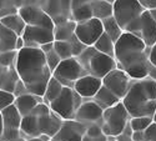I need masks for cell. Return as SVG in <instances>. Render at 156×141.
<instances>
[{"instance_id":"obj_1","label":"cell","mask_w":156,"mask_h":141,"mask_svg":"<svg viewBox=\"0 0 156 141\" xmlns=\"http://www.w3.org/2000/svg\"><path fill=\"white\" fill-rule=\"evenodd\" d=\"M15 68L19 79L27 86L28 91L43 97L46 85L53 76L43 50L28 46L18 50Z\"/></svg>"},{"instance_id":"obj_2","label":"cell","mask_w":156,"mask_h":141,"mask_svg":"<svg viewBox=\"0 0 156 141\" xmlns=\"http://www.w3.org/2000/svg\"><path fill=\"white\" fill-rule=\"evenodd\" d=\"M149 55L150 48L133 33L124 31L115 43V59L118 68L122 69L134 80L149 76Z\"/></svg>"},{"instance_id":"obj_3","label":"cell","mask_w":156,"mask_h":141,"mask_svg":"<svg viewBox=\"0 0 156 141\" xmlns=\"http://www.w3.org/2000/svg\"><path fill=\"white\" fill-rule=\"evenodd\" d=\"M121 101L131 118H152L156 110V80L150 76L133 80L126 95Z\"/></svg>"},{"instance_id":"obj_4","label":"cell","mask_w":156,"mask_h":141,"mask_svg":"<svg viewBox=\"0 0 156 141\" xmlns=\"http://www.w3.org/2000/svg\"><path fill=\"white\" fill-rule=\"evenodd\" d=\"M62 119L50 109L45 102H40L30 114L23 116L20 131L25 139L48 135L53 139L59 131Z\"/></svg>"},{"instance_id":"obj_5","label":"cell","mask_w":156,"mask_h":141,"mask_svg":"<svg viewBox=\"0 0 156 141\" xmlns=\"http://www.w3.org/2000/svg\"><path fill=\"white\" fill-rule=\"evenodd\" d=\"M79 61L87 71V74L102 79L111 70L118 68L115 58H111L104 53L98 51L94 46H87L83 53L77 56Z\"/></svg>"},{"instance_id":"obj_6","label":"cell","mask_w":156,"mask_h":141,"mask_svg":"<svg viewBox=\"0 0 156 141\" xmlns=\"http://www.w3.org/2000/svg\"><path fill=\"white\" fill-rule=\"evenodd\" d=\"M130 114L124 106L122 101H119L111 108L104 110L101 119V129L106 136H118L120 135L130 121Z\"/></svg>"},{"instance_id":"obj_7","label":"cell","mask_w":156,"mask_h":141,"mask_svg":"<svg viewBox=\"0 0 156 141\" xmlns=\"http://www.w3.org/2000/svg\"><path fill=\"white\" fill-rule=\"evenodd\" d=\"M84 99L77 94L74 87L64 86L60 95L49 104L50 109L62 120H73L77 109L83 104Z\"/></svg>"},{"instance_id":"obj_8","label":"cell","mask_w":156,"mask_h":141,"mask_svg":"<svg viewBox=\"0 0 156 141\" xmlns=\"http://www.w3.org/2000/svg\"><path fill=\"white\" fill-rule=\"evenodd\" d=\"M144 10L146 9L142 8L139 0H115L112 4V16L125 31L144 12Z\"/></svg>"},{"instance_id":"obj_9","label":"cell","mask_w":156,"mask_h":141,"mask_svg":"<svg viewBox=\"0 0 156 141\" xmlns=\"http://www.w3.org/2000/svg\"><path fill=\"white\" fill-rule=\"evenodd\" d=\"M87 71L83 66L79 59L73 56L69 59H64L53 71V76L56 78L64 86L73 87L76 80H79L81 76L86 75Z\"/></svg>"},{"instance_id":"obj_10","label":"cell","mask_w":156,"mask_h":141,"mask_svg":"<svg viewBox=\"0 0 156 141\" xmlns=\"http://www.w3.org/2000/svg\"><path fill=\"white\" fill-rule=\"evenodd\" d=\"M125 31L137 35L149 48L156 44V19L150 10H144V12Z\"/></svg>"},{"instance_id":"obj_11","label":"cell","mask_w":156,"mask_h":141,"mask_svg":"<svg viewBox=\"0 0 156 141\" xmlns=\"http://www.w3.org/2000/svg\"><path fill=\"white\" fill-rule=\"evenodd\" d=\"M18 51L0 54V89L8 91H14V87L19 80V76L15 68Z\"/></svg>"},{"instance_id":"obj_12","label":"cell","mask_w":156,"mask_h":141,"mask_svg":"<svg viewBox=\"0 0 156 141\" xmlns=\"http://www.w3.org/2000/svg\"><path fill=\"white\" fill-rule=\"evenodd\" d=\"M134 79L130 76L120 68H115L111 70L109 74H106L102 78V85L106 86L109 90H111L120 100L126 95L130 85H131Z\"/></svg>"},{"instance_id":"obj_13","label":"cell","mask_w":156,"mask_h":141,"mask_svg":"<svg viewBox=\"0 0 156 141\" xmlns=\"http://www.w3.org/2000/svg\"><path fill=\"white\" fill-rule=\"evenodd\" d=\"M102 33H104V26L100 19L91 18L86 21L76 23L75 35L86 46H93Z\"/></svg>"},{"instance_id":"obj_14","label":"cell","mask_w":156,"mask_h":141,"mask_svg":"<svg viewBox=\"0 0 156 141\" xmlns=\"http://www.w3.org/2000/svg\"><path fill=\"white\" fill-rule=\"evenodd\" d=\"M19 14L27 23V25H35V26H43L48 29H53L55 24L41 6L35 5H23L19 8Z\"/></svg>"},{"instance_id":"obj_15","label":"cell","mask_w":156,"mask_h":141,"mask_svg":"<svg viewBox=\"0 0 156 141\" xmlns=\"http://www.w3.org/2000/svg\"><path fill=\"white\" fill-rule=\"evenodd\" d=\"M21 37L25 41V46L28 48H40L44 44L54 41V30L35 25H27L21 34Z\"/></svg>"},{"instance_id":"obj_16","label":"cell","mask_w":156,"mask_h":141,"mask_svg":"<svg viewBox=\"0 0 156 141\" xmlns=\"http://www.w3.org/2000/svg\"><path fill=\"white\" fill-rule=\"evenodd\" d=\"M86 132V125L73 120H62L59 131L54 135V140L56 141H83L84 135Z\"/></svg>"},{"instance_id":"obj_17","label":"cell","mask_w":156,"mask_h":141,"mask_svg":"<svg viewBox=\"0 0 156 141\" xmlns=\"http://www.w3.org/2000/svg\"><path fill=\"white\" fill-rule=\"evenodd\" d=\"M43 9L53 19L54 24H60L71 19V0H46Z\"/></svg>"},{"instance_id":"obj_18","label":"cell","mask_w":156,"mask_h":141,"mask_svg":"<svg viewBox=\"0 0 156 141\" xmlns=\"http://www.w3.org/2000/svg\"><path fill=\"white\" fill-rule=\"evenodd\" d=\"M102 114H104V109L100 108L93 99H84L83 104L76 111L75 120L85 125L101 122Z\"/></svg>"},{"instance_id":"obj_19","label":"cell","mask_w":156,"mask_h":141,"mask_svg":"<svg viewBox=\"0 0 156 141\" xmlns=\"http://www.w3.org/2000/svg\"><path fill=\"white\" fill-rule=\"evenodd\" d=\"M102 86V79L86 74L74 84V90L83 99H93Z\"/></svg>"},{"instance_id":"obj_20","label":"cell","mask_w":156,"mask_h":141,"mask_svg":"<svg viewBox=\"0 0 156 141\" xmlns=\"http://www.w3.org/2000/svg\"><path fill=\"white\" fill-rule=\"evenodd\" d=\"M94 0H71V19L75 23L86 21L93 16L91 3Z\"/></svg>"},{"instance_id":"obj_21","label":"cell","mask_w":156,"mask_h":141,"mask_svg":"<svg viewBox=\"0 0 156 141\" xmlns=\"http://www.w3.org/2000/svg\"><path fill=\"white\" fill-rule=\"evenodd\" d=\"M40 102H44L41 96H37V95L31 94V93H27V94H23L20 96H16L15 101H14V105L16 106L19 112L21 114V116H25V115L30 114Z\"/></svg>"},{"instance_id":"obj_22","label":"cell","mask_w":156,"mask_h":141,"mask_svg":"<svg viewBox=\"0 0 156 141\" xmlns=\"http://www.w3.org/2000/svg\"><path fill=\"white\" fill-rule=\"evenodd\" d=\"M18 36L19 35H16L14 31H11L4 24L0 23V54L14 51Z\"/></svg>"},{"instance_id":"obj_23","label":"cell","mask_w":156,"mask_h":141,"mask_svg":"<svg viewBox=\"0 0 156 141\" xmlns=\"http://www.w3.org/2000/svg\"><path fill=\"white\" fill-rule=\"evenodd\" d=\"M93 100L104 110L108 109V108H111L115 104H118L119 101H121L111 90H109V89L104 85L100 87V90L96 93V95L93 97Z\"/></svg>"},{"instance_id":"obj_24","label":"cell","mask_w":156,"mask_h":141,"mask_svg":"<svg viewBox=\"0 0 156 141\" xmlns=\"http://www.w3.org/2000/svg\"><path fill=\"white\" fill-rule=\"evenodd\" d=\"M75 28H76V23L74 20H68V21L56 24L54 26V39L60 41L71 39L75 35Z\"/></svg>"},{"instance_id":"obj_25","label":"cell","mask_w":156,"mask_h":141,"mask_svg":"<svg viewBox=\"0 0 156 141\" xmlns=\"http://www.w3.org/2000/svg\"><path fill=\"white\" fill-rule=\"evenodd\" d=\"M0 23L4 24L8 29H10L11 31H14L19 36L23 34L25 26H27V23L24 21V19L19 14V11L15 12V14H11V15L2 18V19H0Z\"/></svg>"},{"instance_id":"obj_26","label":"cell","mask_w":156,"mask_h":141,"mask_svg":"<svg viewBox=\"0 0 156 141\" xmlns=\"http://www.w3.org/2000/svg\"><path fill=\"white\" fill-rule=\"evenodd\" d=\"M62 89H64V85L56 79L54 78V76H51L48 85H46V89H45V93L43 95V101L45 102V104H50L53 100H55L60 93L62 91Z\"/></svg>"},{"instance_id":"obj_27","label":"cell","mask_w":156,"mask_h":141,"mask_svg":"<svg viewBox=\"0 0 156 141\" xmlns=\"http://www.w3.org/2000/svg\"><path fill=\"white\" fill-rule=\"evenodd\" d=\"M93 16L100 20H104L112 15V4L106 0H94L91 3Z\"/></svg>"},{"instance_id":"obj_28","label":"cell","mask_w":156,"mask_h":141,"mask_svg":"<svg viewBox=\"0 0 156 141\" xmlns=\"http://www.w3.org/2000/svg\"><path fill=\"white\" fill-rule=\"evenodd\" d=\"M93 46L98 51H100V53H104L111 58H115V41L106 33H102L101 36L95 41V44Z\"/></svg>"},{"instance_id":"obj_29","label":"cell","mask_w":156,"mask_h":141,"mask_svg":"<svg viewBox=\"0 0 156 141\" xmlns=\"http://www.w3.org/2000/svg\"><path fill=\"white\" fill-rule=\"evenodd\" d=\"M101 21H102V26H104V33H106L111 39L116 43L119 40V37L122 35V33H124L122 28L120 26L119 23L116 21V19L112 15L106 18V19H104V20H101Z\"/></svg>"},{"instance_id":"obj_30","label":"cell","mask_w":156,"mask_h":141,"mask_svg":"<svg viewBox=\"0 0 156 141\" xmlns=\"http://www.w3.org/2000/svg\"><path fill=\"white\" fill-rule=\"evenodd\" d=\"M40 49L43 50V53L45 54L46 62H48V65H49L50 70H51V71H54V70L56 69V66L60 64V61H61V58L58 55L56 50H55V48H54V41L41 45Z\"/></svg>"},{"instance_id":"obj_31","label":"cell","mask_w":156,"mask_h":141,"mask_svg":"<svg viewBox=\"0 0 156 141\" xmlns=\"http://www.w3.org/2000/svg\"><path fill=\"white\" fill-rule=\"evenodd\" d=\"M83 141H108V136L104 134L100 122L89 124L86 125V132Z\"/></svg>"},{"instance_id":"obj_32","label":"cell","mask_w":156,"mask_h":141,"mask_svg":"<svg viewBox=\"0 0 156 141\" xmlns=\"http://www.w3.org/2000/svg\"><path fill=\"white\" fill-rule=\"evenodd\" d=\"M54 48H55V50H56L58 55L61 58V60L69 59V58H73V56H74L73 48H71V44H70L69 40H64V41L55 40V41H54Z\"/></svg>"},{"instance_id":"obj_33","label":"cell","mask_w":156,"mask_h":141,"mask_svg":"<svg viewBox=\"0 0 156 141\" xmlns=\"http://www.w3.org/2000/svg\"><path fill=\"white\" fill-rule=\"evenodd\" d=\"M151 122H152L151 116H135V118H130L129 121L133 131H144Z\"/></svg>"},{"instance_id":"obj_34","label":"cell","mask_w":156,"mask_h":141,"mask_svg":"<svg viewBox=\"0 0 156 141\" xmlns=\"http://www.w3.org/2000/svg\"><path fill=\"white\" fill-rule=\"evenodd\" d=\"M19 11V8L12 3V0H0V19L15 14Z\"/></svg>"},{"instance_id":"obj_35","label":"cell","mask_w":156,"mask_h":141,"mask_svg":"<svg viewBox=\"0 0 156 141\" xmlns=\"http://www.w3.org/2000/svg\"><path fill=\"white\" fill-rule=\"evenodd\" d=\"M14 101H15L14 93L0 89V111L4 110L8 106H10V105H12L14 104Z\"/></svg>"},{"instance_id":"obj_36","label":"cell","mask_w":156,"mask_h":141,"mask_svg":"<svg viewBox=\"0 0 156 141\" xmlns=\"http://www.w3.org/2000/svg\"><path fill=\"white\" fill-rule=\"evenodd\" d=\"M69 41H70V44H71V48H73V53H74V56L75 58H77L79 56L83 51L87 48L84 43H81L79 39H77V36L76 35H74L71 39H69Z\"/></svg>"},{"instance_id":"obj_37","label":"cell","mask_w":156,"mask_h":141,"mask_svg":"<svg viewBox=\"0 0 156 141\" xmlns=\"http://www.w3.org/2000/svg\"><path fill=\"white\" fill-rule=\"evenodd\" d=\"M150 70H149V76L156 80V44L150 48Z\"/></svg>"},{"instance_id":"obj_38","label":"cell","mask_w":156,"mask_h":141,"mask_svg":"<svg viewBox=\"0 0 156 141\" xmlns=\"http://www.w3.org/2000/svg\"><path fill=\"white\" fill-rule=\"evenodd\" d=\"M145 141H156V122H151L144 130Z\"/></svg>"},{"instance_id":"obj_39","label":"cell","mask_w":156,"mask_h":141,"mask_svg":"<svg viewBox=\"0 0 156 141\" xmlns=\"http://www.w3.org/2000/svg\"><path fill=\"white\" fill-rule=\"evenodd\" d=\"M118 141H133V129L130 127V124H127V126L125 127V130L116 136Z\"/></svg>"},{"instance_id":"obj_40","label":"cell","mask_w":156,"mask_h":141,"mask_svg":"<svg viewBox=\"0 0 156 141\" xmlns=\"http://www.w3.org/2000/svg\"><path fill=\"white\" fill-rule=\"evenodd\" d=\"M14 95H15V97L16 96H20V95H23V94H27V93H29L28 91V89H27V86L24 85V83L19 79L18 80V83H16V85H15V87H14Z\"/></svg>"},{"instance_id":"obj_41","label":"cell","mask_w":156,"mask_h":141,"mask_svg":"<svg viewBox=\"0 0 156 141\" xmlns=\"http://www.w3.org/2000/svg\"><path fill=\"white\" fill-rule=\"evenodd\" d=\"M139 3L142 5V8L146 9V10L156 9V0H139Z\"/></svg>"},{"instance_id":"obj_42","label":"cell","mask_w":156,"mask_h":141,"mask_svg":"<svg viewBox=\"0 0 156 141\" xmlns=\"http://www.w3.org/2000/svg\"><path fill=\"white\" fill-rule=\"evenodd\" d=\"M46 0H23V5H35V6H44ZM21 5V6H23Z\"/></svg>"},{"instance_id":"obj_43","label":"cell","mask_w":156,"mask_h":141,"mask_svg":"<svg viewBox=\"0 0 156 141\" xmlns=\"http://www.w3.org/2000/svg\"><path fill=\"white\" fill-rule=\"evenodd\" d=\"M133 141H145L144 131H133Z\"/></svg>"},{"instance_id":"obj_44","label":"cell","mask_w":156,"mask_h":141,"mask_svg":"<svg viewBox=\"0 0 156 141\" xmlns=\"http://www.w3.org/2000/svg\"><path fill=\"white\" fill-rule=\"evenodd\" d=\"M23 48H25V41H24V39H23V37H21V35H20V36H18V39H16L15 50L18 51V50H21Z\"/></svg>"},{"instance_id":"obj_45","label":"cell","mask_w":156,"mask_h":141,"mask_svg":"<svg viewBox=\"0 0 156 141\" xmlns=\"http://www.w3.org/2000/svg\"><path fill=\"white\" fill-rule=\"evenodd\" d=\"M3 131H4V121H3V116H2V111H0V139L3 136Z\"/></svg>"},{"instance_id":"obj_46","label":"cell","mask_w":156,"mask_h":141,"mask_svg":"<svg viewBox=\"0 0 156 141\" xmlns=\"http://www.w3.org/2000/svg\"><path fill=\"white\" fill-rule=\"evenodd\" d=\"M27 141H44V140L41 137L36 136V137H29V139H27Z\"/></svg>"},{"instance_id":"obj_47","label":"cell","mask_w":156,"mask_h":141,"mask_svg":"<svg viewBox=\"0 0 156 141\" xmlns=\"http://www.w3.org/2000/svg\"><path fill=\"white\" fill-rule=\"evenodd\" d=\"M12 3H14L18 8H20V6L23 5V0H12Z\"/></svg>"},{"instance_id":"obj_48","label":"cell","mask_w":156,"mask_h":141,"mask_svg":"<svg viewBox=\"0 0 156 141\" xmlns=\"http://www.w3.org/2000/svg\"><path fill=\"white\" fill-rule=\"evenodd\" d=\"M150 11H151V14L154 15V18L156 19V9H154V10H150Z\"/></svg>"},{"instance_id":"obj_49","label":"cell","mask_w":156,"mask_h":141,"mask_svg":"<svg viewBox=\"0 0 156 141\" xmlns=\"http://www.w3.org/2000/svg\"><path fill=\"white\" fill-rule=\"evenodd\" d=\"M152 121L156 122V110H155V112H154V115H152Z\"/></svg>"},{"instance_id":"obj_50","label":"cell","mask_w":156,"mask_h":141,"mask_svg":"<svg viewBox=\"0 0 156 141\" xmlns=\"http://www.w3.org/2000/svg\"><path fill=\"white\" fill-rule=\"evenodd\" d=\"M106 2H109V3H111V4H114V3H115V0H106Z\"/></svg>"},{"instance_id":"obj_51","label":"cell","mask_w":156,"mask_h":141,"mask_svg":"<svg viewBox=\"0 0 156 141\" xmlns=\"http://www.w3.org/2000/svg\"><path fill=\"white\" fill-rule=\"evenodd\" d=\"M114 141H118V140H114Z\"/></svg>"},{"instance_id":"obj_52","label":"cell","mask_w":156,"mask_h":141,"mask_svg":"<svg viewBox=\"0 0 156 141\" xmlns=\"http://www.w3.org/2000/svg\"><path fill=\"white\" fill-rule=\"evenodd\" d=\"M50 141H51V140H50Z\"/></svg>"}]
</instances>
